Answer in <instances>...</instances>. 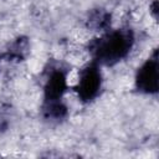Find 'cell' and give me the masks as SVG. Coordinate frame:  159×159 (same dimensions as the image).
Masks as SVG:
<instances>
[{"mask_svg":"<svg viewBox=\"0 0 159 159\" xmlns=\"http://www.w3.org/2000/svg\"><path fill=\"white\" fill-rule=\"evenodd\" d=\"M132 47V37L122 30L112 31L99 39L94 47V55L103 63H114L120 61Z\"/></svg>","mask_w":159,"mask_h":159,"instance_id":"cell-1","label":"cell"},{"mask_svg":"<svg viewBox=\"0 0 159 159\" xmlns=\"http://www.w3.org/2000/svg\"><path fill=\"white\" fill-rule=\"evenodd\" d=\"M158 66L157 60H148L138 71L137 86L145 93H154L158 89Z\"/></svg>","mask_w":159,"mask_h":159,"instance_id":"cell-3","label":"cell"},{"mask_svg":"<svg viewBox=\"0 0 159 159\" xmlns=\"http://www.w3.org/2000/svg\"><path fill=\"white\" fill-rule=\"evenodd\" d=\"M101 72L94 66H86L80 71L76 83V92L82 101L93 99L101 89Z\"/></svg>","mask_w":159,"mask_h":159,"instance_id":"cell-2","label":"cell"},{"mask_svg":"<svg viewBox=\"0 0 159 159\" xmlns=\"http://www.w3.org/2000/svg\"><path fill=\"white\" fill-rule=\"evenodd\" d=\"M67 87H68V81H67V76L57 70V71H53L46 83H45V96H46V99L48 102H55V101H60L62 98V96L65 94V92L67 91Z\"/></svg>","mask_w":159,"mask_h":159,"instance_id":"cell-4","label":"cell"}]
</instances>
